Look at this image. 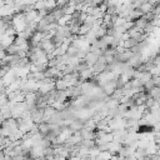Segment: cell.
I'll list each match as a JSON object with an SVG mask.
<instances>
[{
    "mask_svg": "<svg viewBox=\"0 0 160 160\" xmlns=\"http://www.w3.org/2000/svg\"><path fill=\"white\" fill-rule=\"evenodd\" d=\"M149 96H151L154 100H156V101H159L160 102V86H154L152 89H150L149 91Z\"/></svg>",
    "mask_w": 160,
    "mask_h": 160,
    "instance_id": "1",
    "label": "cell"
},
{
    "mask_svg": "<svg viewBox=\"0 0 160 160\" xmlns=\"http://www.w3.org/2000/svg\"><path fill=\"white\" fill-rule=\"evenodd\" d=\"M148 22H149V21H148V20H146V19H145V18L141 15L139 19H136V20L134 21V26H136L138 29L144 30V28L146 26V24H148Z\"/></svg>",
    "mask_w": 160,
    "mask_h": 160,
    "instance_id": "2",
    "label": "cell"
},
{
    "mask_svg": "<svg viewBox=\"0 0 160 160\" xmlns=\"http://www.w3.org/2000/svg\"><path fill=\"white\" fill-rule=\"evenodd\" d=\"M152 9H154V5H152V4H150L149 1H145V2H144V4H141V5H140V8H139V10H140L142 14L150 12V11H152Z\"/></svg>",
    "mask_w": 160,
    "mask_h": 160,
    "instance_id": "3",
    "label": "cell"
},
{
    "mask_svg": "<svg viewBox=\"0 0 160 160\" xmlns=\"http://www.w3.org/2000/svg\"><path fill=\"white\" fill-rule=\"evenodd\" d=\"M154 86H155V81H154V79H152V78H151L150 80H148V81L144 84V89H145L146 91H149V90H150V89H152Z\"/></svg>",
    "mask_w": 160,
    "mask_h": 160,
    "instance_id": "4",
    "label": "cell"
},
{
    "mask_svg": "<svg viewBox=\"0 0 160 160\" xmlns=\"http://www.w3.org/2000/svg\"><path fill=\"white\" fill-rule=\"evenodd\" d=\"M159 55H160V54H159Z\"/></svg>",
    "mask_w": 160,
    "mask_h": 160,
    "instance_id": "5",
    "label": "cell"
}]
</instances>
